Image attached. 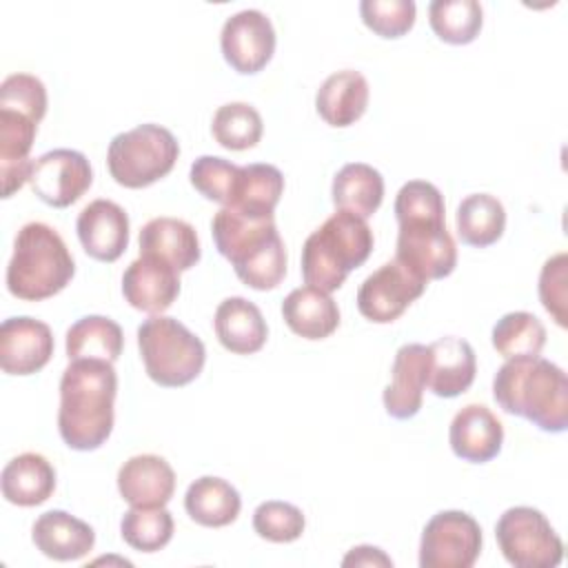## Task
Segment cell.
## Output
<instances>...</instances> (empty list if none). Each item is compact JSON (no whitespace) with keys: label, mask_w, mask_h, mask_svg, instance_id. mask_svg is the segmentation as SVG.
<instances>
[{"label":"cell","mask_w":568,"mask_h":568,"mask_svg":"<svg viewBox=\"0 0 568 568\" xmlns=\"http://www.w3.org/2000/svg\"><path fill=\"white\" fill-rule=\"evenodd\" d=\"M118 373L111 362L75 359L60 377L58 430L73 450L100 448L113 430Z\"/></svg>","instance_id":"obj_1"},{"label":"cell","mask_w":568,"mask_h":568,"mask_svg":"<svg viewBox=\"0 0 568 568\" xmlns=\"http://www.w3.org/2000/svg\"><path fill=\"white\" fill-rule=\"evenodd\" d=\"M215 248L235 275L255 291L275 288L286 275V248L273 215H251L222 206L211 220Z\"/></svg>","instance_id":"obj_2"},{"label":"cell","mask_w":568,"mask_h":568,"mask_svg":"<svg viewBox=\"0 0 568 568\" xmlns=\"http://www.w3.org/2000/svg\"><path fill=\"white\" fill-rule=\"evenodd\" d=\"M493 397L508 415L532 422L544 433H564L568 426V377L544 357H513L493 379Z\"/></svg>","instance_id":"obj_3"},{"label":"cell","mask_w":568,"mask_h":568,"mask_svg":"<svg viewBox=\"0 0 568 568\" xmlns=\"http://www.w3.org/2000/svg\"><path fill=\"white\" fill-rule=\"evenodd\" d=\"M75 262L60 233L44 222H27L16 240L7 266V288L24 302H40L60 293L73 277Z\"/></svg>","instance_id":"obj_4"},{"label":"cell","mask_w":568,"mask_h":568,"mask_svg":"<svg viewBox=\"0 0 568 568\" xmlns=\"http://www.w3.org/2000/svg\"><path fill=\"white\" fill-rule=\"evenodd\" d=\"M373 251V231L355 213L337 211L315 229L302 246V277L324 293L337 291L348 273Z\"/></svg>","instance_id":"obj_5"},{"label":"cell","mask_w":568,"mask_h":568,"mask_svg":"<svg viewBox=\"0 0 568 568\" xmlns=\"http://www.w3.org/2000/svg\"><path fill=\"white\" fill-rule=\"evenodd\" d=\"M138 348L146 375L166 388L191 384L206 362L202 339L166 315H151L138 326Z\"/></svg>","instance_id":"obj_6"},{"label":"cell","mask_w":568,"mask_h":568,"mask_svg":"<svg viewBox=\"0 0 568 568\" xmlns=\"http://www.w3.org/2000/svg\"><path fill=\"white\" fill-rule=\"evenodd\" d=\"M180 155L175 135L160 124H138L109 142L106 166L111 178L126 189H144L169 175Z\"/></svg>","instance_id":"obj_7"},{"label":"cell","mask_w":568,"mask_h":568,"mask_svg":"<svg viewBox=\"0 0 568 568\" xmlns=\"http://www.w3.org/2000/svg\"><path fill=\"white\" fill-rule=\"evenodd\" d=\"M395 260L422 280L448 277L457 266V246L446 229V209L397 213Z\"/></svg>","instance_id":"obj_8"},{"label":"cell","mask_w":568,"mask_h":568,"mask_svg":"<svg viewBox=\"0 0 568 568\" xmlns=\"http://www.w3.org/2000/svg\"><path fill=\"white\" fill-rule=\"evenodd\" d=\"M495 537L504 559L515 568H555L564 559V541L546 519L530 506L508 508L497 526Z\"/></svg>","instance_id":"obj_9"},{"label":"cell","mask_w":568,"mask_h":568,"mask_svg":"<svg viewBox=\"0 0 568 568\" xmlns=\"http://www.w3.org/2000/svg\"><path fill=\"white\" fill-rule=\"evenodd\" d=\"M481 552V528L464 510H442L428 519L419 541L422 568H470Z\"/></svg>","instance_id":"obj_10"},{"label":"cell","mask_w":568,"mask_h":568,"mask_svg":"<svg viewBox=\"0 0 568 568\" xmlns=\"http://www.w3.org/2000/svg\"><path fill=\"white\" fill-rule=\"evenodd\" d=\"M426 284V280L393 257L359 284L357 308L368 322L390 324L422 297Z\"/></svg>","instance_id":"obj_11"},{"label":"cell","mask_w":568,"mask_h":568,"mask_svg":"<svg viewBox=\"0 0 568 568\" xmlns=\"http://www.w3.org/2000/svg\"><path fill=\"white\" fill-rule=\"evenodd\" d=\"M93 182V169L75 149H53L33 160L31 191L49 206L64 209L78 202Z\"/></svg>","instance_id":"obj_12"},{"label":"cell","mask_w":568,"mask_h":568,"mask_svg":"<svg viewBox=\"0 0 568 568\" xmlns=\"http://www.w3.org/2000/svg\"><path fill=\"white\" fill-rule=\"evenodd\" d=\"M224 60L233 71L253 75L262 71L275 53V29L260 9H244L224 20L220 33Z\"/></svg>","instance_id":"obj_13"},{"label":"cell","mask_w":568,"mask_h":568,"mask_svg":"<svg viewBox=\"0 0 568 568\" xmlns=\"http://www.w3.org/2000/svg\"><path fill=\"white\" fill-rule=\"evenodd\" d=\"M53 355V333L49 324L18 315L0 326V366L7 375H33Z\"/></svg>","instance_id":"obj_14"},{"label":"cell","mask_w":568,"mask_h":568,"mask_svg":"<svg viewBox=\"0 0 568 568\" xmlns=\"http://www.w3.org/2000/svg\"><path fill=\"white\" fill-rule=\"evenodd\" d=\"M78 240L98 262H115L129 246V215L111 200L89 202L75 222Z\"/></svg>","instance_id":"obj_15"},{"label":"cell","mask_w":568,"mask_h":568,"mask_svg":"<svg viewBox=\"0 0 568 568\" xmlns=\"http://www.w3.org/2000/svg\"><path fill=\"white\" fill-rule=\"evenodd\" d=\"M428 386V346L404 344L397 348L390 384L384 388V408L395 419H410L419 413Z\"/></svg>","instance_id":"obj_16"},{"label":"cell","mask_w":568,"mask_h":568,"mask_svg":"<svg viewBox=\"0 0 568 568\" xmlns=\"http://www.w3.org/2000/svg\"><path fill=\"white\" fill-rule=\"evenodd\" d=\"M122 295L133 308L162 315L180 295V273L160 260L140 255L122 275Z\"/></svg>","instance_id":"obj_17"},{"label":"cell","mask_w":568,"mask_h":568,"mask_svg":"<svg viewBox=\"0 0 568 568\" xmlns=\"http://www.w3.org/2000/svg\"><path fill=\"white\" fill-rule=\"evenodd\" d=\"M448 442L453 453L470 464H486L499 455L504 426L484 404H468L455 413Z\"/></svg>","instance_id":"obj_18"},{"label":"cell","mask_w":568,"mask_h":568,"mask_svg":"<svg viewBox=\"0 0 568 568\" xmlns=\"http://www.w3.org/2000/svg\"><path fill=\"white\" fill-rule=\"evenodd\" d=\"M118 490L131 506H166L175 490V473L160 455H135L120 466Z\"/></svg>","instance_id":"obj_19"},{"label":"cell","mask_w":568,"mask_h":568,"mask_svg":"<svg viewBox=\"0 0 568 568\" xmlns=\"http://www.w3.org/2000/svg\"><path fill=\"white\" fill-rule=\"evenodd\" d=\"M38 122L27 113L0 106V178L2 197H11L24 182H29L33 162L29 151L33 146Z\"/></svg>","instance_id":"obj_20"},{"label":"cell","mask_w":568,"mask_h":568,"mask_svg":"<svg viewBox=\"0 0 568 568\" xmlns=\"http://www.w3.org/2000/svg\"><path fill=\"white\" fill-rule=\"evenodd\" d=\"M477 373L473 346L455 335L428 344V388L437 397H457L470 388Z\"/></svg>","instance_id":"obj_21"},{"label":"cell","mask_w":568,"mask_h":568,"mask_svg":"<svg viewBox=\"0 0 568 568\" xmlns=\"http://www.w3.org/2000/svg\"><path fill=\"white\" fill-rule=\"evenodd\" d=\"M140 255L160 260L178 273L200 262V240L195 229L180 217H153L140 229Z\"/></svg>","instance_id":"obj_22"},{"label":"cell","mask_w":568,"mask_h":568,"mask_svg":"<svg viewBox=\"0 0 568 568\" xmlns=\"http://www.w3.org/2000/svg\"><path fill=\"white\" fill-rule=\"evenodd\" d=\"M31 539L44 557L55 561H75L93 550L95 532L87 521L67 510H47L36 519Z\"/></svg>","instance_id":"obj_23"},{"label":"cell","mask_w":568,"mask_h":568,"mask_svg":"<svg viewBox=\"0 0 568 568\" xmlns=\"http://www.w3.org/2000/svg\"><path fill=\"white\" fill-rule=\"evenodd\" d=\"M368 106V82L355 69L331 73L315 93L320 118L337 129L355 124Z\"/></svg>","instance_id":"obj_24"},{"label":"cell","mask_w":568,"mask_h":568,"mask_svg":"<svg viewBox=\"0 0 568 568\" xmlns=\"http://www.w3.org/2000/svg\"><path fill=\"white\" fill-rule=\"evenodd\" d=\"M213 326L220 344L235 355L257 353L268 337L262 311L246 297L222 300L215 308Z\"/></svg>","instance_id":"obj_25"},{"label":"cell","mask_w":568,"mask_h":568,"mask_svg":"<svg viewBox=\"0 0 568 568\" xmlns=\"http://www.w3.org/2000/svg\"><path fill=\"white\" fill-rule=\"evenodd\" d=\"M282 317L286 326L304 339H324L339 326V308L335 300L315 288H293L282 302Z\"/></svg>","instance_id":"obj_26"},{"label":"cell","mask_w":568,"mask_h":568,"mask_svg":"<svg viewBox=\"0 0 568 568\" xmlns=\"http://www.w3.org/2000/svg\"><path fill=\"white\" fill-rule=\"evenodd\" d=\"M2 497L29 508L47 501L55 490V468L40 453H22L2 468Z\"/></svg>","instance_id":"obj_27"},{"label":"cell","mask_w":568,"mask_h":568,"mask_svg":"<svg viewBox=\"0 0 568 568\" xmlns=\"http://www.w3.org/2000/svg\"><path fill=\"white\" fill-rule=\"evenodd\" d=\"M184 508L195 524L206 528H222L237 519L242 497L226 479L204 475L189 484Z\"/></svg>","instance_id":"obj_28"},{"label":"cell","mask_w":568,"mask_h":568,"mask_svg":"<svg viewBox=\"0 0 568 568\" xmlns=\"http://www.w3.org/2000/svg\"><path fill=\"white\" fill-rule=\"evenodd\" d=\"M331 195L337 211H348L366 220L384 200V178L371 164L351 162L335 173Z\"/></svg>","instance_id":"obj_29"},{"label":"cell","mask_w":568,"mask_h":568,"mask_svg":"<svg viewBox=\"0 0 568 568\" xmlns=\"http://www.w3.org/2000/svg\"><path fill=\"white\" fill-rule=\"evenodd\" d=\"M67 357L115 362L122 355L124 335L118 322L104 315H84L67 331Z\"/></svg>","instance_id":"obj_30"},{"label":"cell","mask_w":568,"mask_h":568,"mask_svg":"<svg viewBox=\"0 0 568 568\" xmlns=\"http://www.w3.org/2000/svg\"><path fill=\"white\" fill-rule=\"evenodd\" d=\"M457 237L477 248L495 244L506 229V209L490 193L466 195L455 213Z\"/></svg>","instance_id":"obj_31"},{"label":"cell","mask_w":568,"mask_h":568,"mask_svg":"<svg viewBox=\"0 0 568 568\" xmlns=\"http://www.w3.org/2000/svg\"><path fill=\"white\" fill-rule=\"evenodd\" d=\"M284 193V175L273 164H246L240 166L231 202L226 206L251 213V215H273L280 197Z\"/></svg>","instance_id":"obj_32"},{"label":"cell","mask_w":568,"mask_h":568,"mask_svg":"<svg viewBox=\"0 0 568 568\" xmlns=\"http://www.w3.org/2000/svg\"><path fill=\"white\" fill-rule=\"evenodd\" d=\"M493 346L506 357H537L546 346V328L541 320L528 311H513L493 326Z\"/></svg>","instance_id":"obj_33"},{"label":"cell","mask_w":568,"mask_h":568,"mask_svg":"<svg viewBox=\"0 0 568 568\" xmlns=\"http://www.w3.org/2000/svg\"><path fill=\"white\" fill-rule=\"evenodd\" d=\"M428 22L435 36L448 44L473 42L484 24V11L477 0H433Z\"/></svg>","instance_id":"obj_34"},{"label":"cell","mask_w":568,"mask_h":568,"mask_svg":"<svg viewBox=\"0 0 568 568\" xmlns=\"http://www.w3.org/2000/svg\"><path fill=\"white\" fill-rule=\"evenodd\" d=\"M264 124L255 106L246 102L222 104L211 122V133L215 142L229 151L253 149L262 138Z\"/></svg>","instance_id":"obj_35"},{"label":"cell","mask_w":568,"mask_h":568,"mask_svg":"<svg viewBox=\"0 0 568 568\" xmlns=\"http://www.w3.org/2000/svg\"><path fill=\"white\" fill-rule=\"evenodd\" d=\"M120 535L131 548L140 552H155L164 548L173 537V515L164 506H131L122 515Z\"/></svg>","instance_id":"obj_36"},{"label":"cell","mask_w":568,"mask_h":568,"mask_svg":"<svg viewBox=\"0 0 568 568\" xmlns=\"http://www.w3.org/2000/svg\"><path fill=\"white\" fill-rule=\"evenodd\" d=\"M304 528H306L304 513L288 501L268 499V501H262L253 513V530L262 539L273 544L295 541L302 537Z\"/></svg>","instance_id":"obj_37"},{"label":"cell","mask_w":568,"mask_h":568,"mask_svg":"<svg viewBox=\"0 0 568 568\" xmlns=\"http://www.w3.org/2000/svg\"><path fill=\"white\" fill-rule=\"evenodd\" d=\"M417 7L413 0H362V22L379 38H402L415 24Z\"/></svg>","instance_id":"obj_38"},{"label":"cell","mask_w":568,"mask_h":568,"mask_svg":"<svg viewBox=\"0 0 568 568\" xmlns=\"http://www.w3.org/2000/svg\"><path fill=\"white\" fill-rule=\"evenodd\" d=\"M237 171L240 166L217 158V155H200L189 171L191 184L197 193H202L206 200L217 202L222 206H226L231 202L233 189H235V180H237Z\"/></svg>","instance_id":"obj_39"},{"label":"cell","mask_w":568,"mask_h":568,"mask_svg":"<svg viewBox=\"0 0 568 568\" xmlns=\"http://www.w3.org/2000/svg\"><path fill=\"white\" fill-rule=\"evenodd\" d=\"M0 106L16 109L40 122L47 113V89L31 73H11L0 84Z\"/></svg>","instance_id":"obj_40"},{"label":"cell","mask_w":568,"mask_h":568,"mask_svg":"<svg viewBox=\"0 0 568 568\" xmlns=\"http://www.w3.org/2000/svg\"><path fill=\"white\" fill-rule=\"evenodd\" d=\"M568 255L557 253L544 262L539 273V300L555 322L566 326V295H568Z\"/></svg>","instance_id":"obj_41"},{"label":"cell","mask_w":568,"mask_h":568,"mask_svg":"<svg viewBox=\"0 0 568 568\" xmlns=\"http://www.w3.org/2000/svg\"><path fill=\"white\" fill-rule=\"evenodd\" d=\"M342 566H393V559L375 546H355L342 559Z\"/></svg>","instance_id":"obj_42"}]
</instances>
